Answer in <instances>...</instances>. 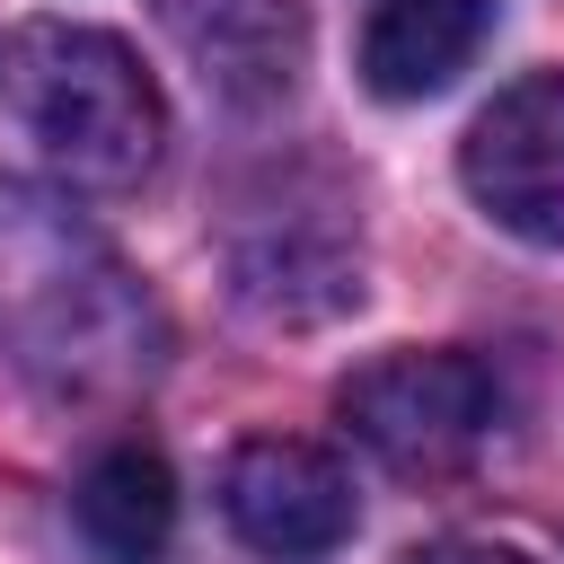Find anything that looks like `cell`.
Returning a JSON list of instances; mask_svg holds the SVG:
<instances>
[{"instance_id": "obj_8", "label": "cell", "mask_w": 564, "mask_h": 564, "mask_svg": "<svg viewBox=\"0 0 564 564\" xmlns=\"http://www.w3.org/2000/svg\"><path fill=\"white\" fill-rule=\"evenodd\" d=\"M494 26V0H370L361 26V88L388 106L441 97Z\"/></svg>"}, {"instance_id": "obj_1", "label": "cell", "mask_w": 564, "mask_h": 564, "mask_svg": "<svg viewBox=\"0 0 564 564\" xmlns=\"http://www.w3.org/2000/svg\"><path fill=\"white\" fill-rule=\"evenodd\" d=\"M0 361L53 397H123L167 361V317L115 238L26 176H0Z\"/></svg>"}, {"instance_id": "obj_10", "label": "cell", "mask_w": 564, "mask_h": 564, "mask_svg": "<svg viewBox=\"0 0 564 564\" xmlns=\"http://www.w3.org/2000/svg\"><path fill=\"white\" fill-rule=\"evenodd\" d=\"M405 564H538V555H520V546H494V538H432V546H414Z\"/></svg>"}, {"instance_id": "obj_3", "label": "cell", "mask_w": 564, "mask_h": 564, "mask_svg": "<svg viewBox=\"0 0 564 564\" xmlns=\"http://www.w3.org/2000/svg\"><path fill=\"white\" fill-rule=\"evenodd\" d=\"M229 300L256 326H326L361 308V212L326 167H264L220 229Z\"/></svg>"}, {"instance_id": "obj_4", "label": "cell", "mask_w": 564, "mask_h": 564, "mask_svg": "<svg viewBox=\"0 0 564 564\" xmlns=\"http://www.w3.org/2000/svg\"><path fill=\"white\" fill-rule=\"evenodd\" d=\"M335 414L388 467L441 476V467H458L494 432L502 397H494V370L467 361V352H379V361H361L335 388Z\"/></svg>"}, {"instance_id": "obj_9", "label": "cell", "mask_w": 564, "mask_h": 564, "mask_svg": "<svg viewBox=\"0 0 564 564\" xmlns=\"http://www.w3.org/2000/svg\"><path fill=\"white\" fill-rule=\"evenodd\" d=\"M79 538L97 564H159L176 538V467L150 441H115L79 476Z\"/></svg>"}, {"instance_id": "obj_7", "label": "cell", "mask_w": 564, "mask_h": 564, "mask_svg": "<svg viewBox=\"0 0 564 564\" xmlns=\"http://www.w3.org/2000/svg\"><path fill=\"white\" fill-rule=\"evenodd\" d=\"M167 44L194 62V79L238 106V115H264L300 88L308 70V18L300 0H150Z\"/></svg>"}, {"instance_id": "obj_6", "label": "cell", "mask_w": 564, "mask_h": 564, "mask_svg": "<svg viewBox=\"0 0 564 564\" xmlns=\"http://www.w3.org/2000/svg\"><path fill=\"white\" fill-rule=\"evenodd\" d=\"M220 511L229 529L273 555V564H317L352 538V476L317 449V441H238L220 467Z\"/></svg>"}, {"instance_id": "obj_5", "label": "cell", "mask_w": 564, "mask_h": 564, "mask_svg": "<svg viewBox=\"0 0 564 564\" xmlns=\"http://www.w3.org/2000/svg\"><path fill=\"white\" fill-rule=\"evenodd\" d=\"M458 185L476 212L529 247H564V70L511 79L458 141Z\"/></svg>"}, {"instance_id": "obj_2", "label": "cell", "mask_w": 564, "mask_h": 564, "mask_svg": "<svg viewBox=\"0 0 564 564\" xmlns=\"http://www.w3.org/2000/svg\"><path fill=\"white\" fill-rule=\"evenodd\" d=\"M0 106L79 185H141L167 141V106H159V79L141 70V53L79 18L0 26Z\"/></svg>"}]
</instances>
